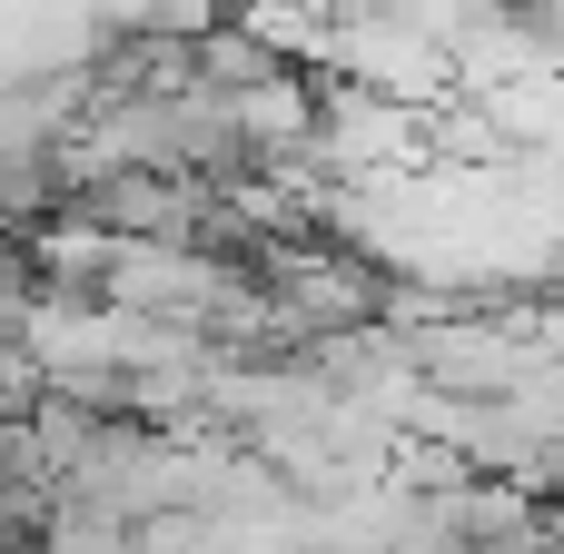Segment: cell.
Returning a JSON list of instances; mask_svg holds the SVG:
<instances>
[{
	"label": "cell",
	"mask_w": 564,
	"mask_h": 554,
	"mask_svg": "<svg viewBox=\"0 0 564 554\" xmlns=\"http://www.w3.org/2000/svg\"><path fill=\"white\" fill-rule=\"evenodd\" d=\"M40 554H139V515L50 496V506H40Z\"/></svg>",
	"instance_id": "6da1fadb"
}]
</instances>
